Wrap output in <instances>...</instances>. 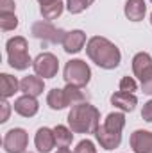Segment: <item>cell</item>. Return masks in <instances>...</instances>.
I'll return each instance as SVG.
<instances>
[{
	"label": "cell",
	"instance_id": "8992f818",
	"mask_svg": "<svg viewBox=\"0 0 152 153\" xmlns=\"http://www.w3.org/2000/svg\"><path fill=\"white\" fill-rule=\"evenodd\" d=\"M32 70L41 78H54L59 71V59L50 52H43L32 61Z\"/></svg>",
	"mask_w": 152,
	"mask_h": 153
},
{
	"label": "cell",
	"instance_id": "1f68e13d",
	"mask_svg": "<svg viewBox=\"0 0 152 153\" xmlns=\"http://www.w3.org/2000/svg\"><path fill=\"white\" fill-rule=\"evenodd\" d=\"M93 2H95V0H82V4H84V7H86V9H88V7H90Z\"/></svg>",
	"mask_w": 152,
	"mask_h": 153
},
{
	"label": "cell",
	"instance_id": "2e32d148",
	"mask_svg": "<svg viewBox=\"0 0 152 153\" xmlns=\"http://www.w3.org/2000/svg\"><path fill=\"white\" fill-rule=\"evenodd\" d=\"M18 89H20V82L16 76L9 75V73H0V96L4 100L14 96V93H18Z\"/></svg>",
	"mask_w": 152,
	"mask_h": 153
},
{
	"label": "cell",
	"instance_id": "6da1fadb",
	"mask_svg": "<svg viewBox=\"0 0 152 153\" xmlns=\"http://www.w3.org/2000/svg\"><path fill=\"white\" fill-rule=\"evenodd\" d=\"M86 53L91 62H95L102 70H114L122 61V53L118 46L111 43L108 38L93 36L86 43Z\"/></svg>",
	"mask_w": 152,
	"mask_h": 153
},
{
	"label": "cell",
	"instance_id": "f1b7e54d",
	"mask_svg": "<svg viewBox=\"0 0 152 153\" xmlns=\"http://www.w3.org/2000/svg\"><path fill=\"white\" fill-rule=\"evenodd\" d=\"M141 117H143V121L152 123V100H149V102L143 105V109H141Z\"/></svg>",
	"mask_w": 152,
	"mask_h": 153
},
{
	"label": "cell",
	"instance_id": "ffe728a7",
	"mask_svg": "<svg viewBox=\"0 0 152 153\" xmlns=\"http://www.w3.org/2000/svg\"><path fill=\"white\" fill-rule=\"evenodd\" d=\"M104 126L111 132H116V134H122L123 126H125V116L123 112H109L104 119Z\"/></svg>",
	"mask_w": 152,
	"mask_h": 153
},
{
	"label": "cell",
	"instance_id": "4fadbf2b",
	"mask_svg": "<svg viewBox=\"0 0 152 153\" xmlns=\"http://www.w3.org/2000/svg\"><path fill=\"white\" fill-rule=\"evenodd\" d=\"M111 105L116 109H120L122 112H132L138 105V98L132 93H123V91H116L111 94Z\"/></svg>",
	"mask_w": 152,
	"mask_h": 153
},
{
	"label": "cell",
	"instance_id": "e0dca14e",
	"mask_svg": "<svg viewBox=\"0 0 152 153\" xmlns=\"http://www.w3.org/2000/svg\"><path fill=\"white\" fill-rule=\"evenodd\" d=\"M47 105H48L52 111H63V109H66L70 103H68V100H66L65 89L54 87L52 91H48V94H47Z\"/></svg>",
	"mask_w": 152,
	"mask_h": 153
},
{
	"label": "cell",
	"instance_id": "7a4b0ae2",
	"mask_svg": "<svg viewBox=\"0 0 152 153\" xmlns=\"http://www.w3.org/2000/svg\"><path fill=\"white\" fill-rule=\"evenodd\" d=\"M66 119L74 134H95L100 126V112L90 102L72 105Z\"/></svg>",
	"mask_w": 152,
	"mask_h": 153
},
{
	"label": "cell",
	"instance_id": "603a6c76",
	"mask_svg": "<svg viewBox=\"0 0 152 153\" xmlns=\"http://www.w3.org/2000/svg\"><path fill=\"white\" fill-rule=\"evenodd\" d=\"M18 27V18L14 13H0V29L4 32L14 30Z\"/></svg>",
	"mask_w": 152,
	"mask_h": 153
},
{
	"label": "cell",
	"instance_id": "5bb4252c",
	"mask_svg": "<svg viewBox=\"0 0 152 153\" xmlns=\"http://www.w3.org/2000/svg\"><path fill=\"white\" fill-rule=\"evenodd\" d=\"M20 91L23 94L38 98L39 94H43V91H45V82L38 75H27V76H23L22 82H20Z\"/></svg>",
	"mask_w": 152,
	"mask_h": 153
},
{
	"label": "cell",
	"instance_id": "30bf717a",
	"mask_svg": "<svg viewBox=\"0 0 152 153\" xmlns=\"http://www.w3.org/2000/svg\"><path fill=\"white\" fill-rule=\"evenodd\" d=\"M95 139H97V143L100 144V148L111 152V150H114V148L120 146V143H122V134L111 132V130H108L104 125H100V126L97 128V132H95Z\"/></svg>",
	"mask_w": 152,
	"mask_h": 153
},
{
	"label": "cell",
	"instance_id": "44dd1931",
	"mask_svg": "<svg viewBox=\"0 0 152 153\" xmlns=\"http://www.w3.org/2000/svg\"><path fill=\"white\" fill-rule=\"evenodd\" d=\"M63 9H65V4H63L61 0H57V2H52V4H48V5H41V7H39V13H41L43 20L52 22V20H56V18L61 16Z\"/></svg>",
	"mask_w": 152,
	"mask_h": 153
},
{
	"label": "cell",
	"instance_id": "d590c367",
	"mask_svg": "<svg viewBox=\"0 0 152 153\" xmlns=\"http://www.w3.org/2000/svg\"><path fill=\"white\" fill-rule=\"evenodd\" d=\"M29 153H31V152H29Z\"/></svg>",
	"mask_w": 152,
	"mask_h": 153
},
{
	"label": "cell",
	"instance_id": "ac0fdd59",
	"mask_svg": "<svg viewBox=\"0 0 152 153\" xmlns=\"http://www.w3.org/2000/svg\"><path fill=\"white\" fill-rule=\"evenodd\" d=\"M152 66V57L150 53H147V52H138L134 57H132V73L134 76H141V73L145 71V70H149Z\"/></svg>",
	"mask_w": 152,
	"mask_h": 153
},
{
	"label": "cell",
	"instance_id": "8fae6325",
	"mask_svg": "<svg viewBox=\"0 0 152 153\" xmlns=\"http://www.w3.org/2000/svg\"><path fill=\"white\" fill-rule=\"evenodd\" d=\"M86 32L81 30V29H75V30H70L66 32V36L63 39V50L66 53H79L84 45H86Z\"/></svg>",
	"mask_w": 152,
	"mask_h": 153
},
{
	"label": "cell",
	"instance_id": "ba28073f",
	"mask_svg": "<svg viewBox=\"0 0 152 153\" xmlns=\"http://www.w3.org/2000/svg\"><path fill=\"white\" fill-rule=\"evenodd\" d=\"M13 109H14L16 114H20L22 117H32V116L38 114L39 103H38V100H36V96L23 94V96H20V98L14 100Z\"/></svg>",
	"mask_w": 152,
	"mask_h": 153
},
{
	"label": "cell",
	"instance_id": "277c9868",
	"mask_svg": "<svg viewBox=\"0 0 152 153\" xmlns=\"http://www.w3.org/2000/svg\"><path fill=\"white\" fill-rule=\"evenodd\" d=\"M63 76L66 84H72L77 87H86L88 82L91 80V70L86 61L82 59H72L65 64Z\"/></svg>",
	"mask_w": 152,
	"mask_h": 153
},
{
	"label": "cell",
	"instance_id": "d6986e66",
	"mask_svg": "<svg viewBox=\"0 0 152 153\" xmlns=\"http://www.w3.org/2000/svg\"><path fill=\"white\" fill-rule=\"evenodd\" d=\"M54 137H56V146L57 148H68L74 141V132L70 130V126L57 125L54 128Z\"/></svg>",
	"mask_w": 152,
	"mask_h": 153
},
{
	"label": "cell",
	"instance_id": "7c38bea8",
	"mask_svg": "<svg viewBox=\"0 0 152 153\" xmlns=\"http://www.w3.org/2000/svg\"><path fill=\"white\" fill-rule=\"evenodd\" d=\"M34 144L39 153H50L56 146V137H54V128L48 126H41L38 128L36 135H34Z\"/></svg>",
	"mask_w": 152,
	"mask_h": 153
},
{
	"label": "cell",
	"instance_id": "d4e9b609",
	"mask_svg": "<svg viewBox=\"0 0 152 153\" xmlns=\"http://www.w3.org/2000/svg\"><path fill=\"white\" fill-rule=\"evenodd\" d=\"M140 84H141V89H143L145 94H152V66L141 73Z\"/></svg>",
	"mask_w": 152,
	"mask_h": 153
},
{
	"label": "cell",
	"instance_id": "f546056e",
	"mask_svg": "<svg viewBox=\"0 0 152 153\" xmlns=\"http://www.w3.org/2000/svg\"><path fill=\"white\" fill-rule=\"evenodd\" d=\"M14 0H0V13H14Z\"/></svg>",
	"mask_w": 152,
	"mask_h": 153
},
{
	"label": "cell",
	"instance_id": "e575fe53",
	"mask_svg": "<svg viewBox=\"0 0 152 153\" xmlns=\"http://www.w3.org/2000/svg\"><path fill=\"white\" fill-rule=\"evenodd\" d=\"M150 2H152V0H150Z\"/></svg>",
	"mask_w": 152,
	"mask_h": 153
},
{
	"label": "cell",
	"instance_id": "9c48e42d",
	"mask_svg": "<svg viewBox=\"0 0 152 153\" xmlns=\"http://www.w3.org/2000/svg\"><path fill=\"white\" fill-rule=\"evenodd\" d=\"M131 148L134 153H152V132L149 130H134L131 134Z\"/></svg>",
	"mask_w": 152,
	"mask_h": 153
},
{
	"label": "cell",
	"instance_id": "83f0119b",
	"mask_svg": "<svg viewBox=\"0 0 152 153\" xmlns=\"http://www.w3.org/2000/svg\"><path fill=\"white\" fill-rule=\"evenodd\" d=\"M0 107H2V116H0V123H5L7 119H9V114H11V105L7 103V100H4L2 98V103H0Z\"/></svg>",
	"mask_w": 152,
	"mask_h": 153
},
{
	"label": "cell",
	"instance_id": "3957f363",
	"mask_svg": "<svg viewBox=\"0 0 152 153\" xmlns=\"http://www.w3.org/2000/svg\"><path fill=\"white\" fill-rule=\"evenodd\" d=\"M5 50H7V62L11 68L23 71L29 66H32V59L29 55V43L23 36H14L7 39Z\"/></svg>",
	"mask_w": 152,
	"mask_h": 153
},
{
	"label": "cell",
	"instance_id": "9a60e30c",
	"mask_svg": "<svg viewBox=\"0 0 152 153\" xmlns=\"http://www.w3.org/2000/svg\"><path fill=\"white\" fill-rule=\"evenodd\" d=\"M123 13L127 16V20L131 22H141L147 14V4L145 0H127Z\"/></svg>",
	"mask_w": 152,
	"mask_h": 153
},
{
	"label": "cell",
	"instance_id": "52a82bcc",
	"mask_svg": "<svg viewBox=\"0 0 152 153\" xmlns=\"http://www.w3.org/2000/svg\"><path fill=\"white\" fill-rule=\"evenodd\" d=\"M4 152L5 153H25L29 146V134L25 128H11L4 137Z\"/></svg>",
	"mask_w": 152,
	"mask_h": 153
},
{
	"label": "cell",
	"instance_id": "484cf974",
	"mask_svg": "<svg viewBox=\"0 0 152 153\" xmlns=\"http://www.w3.org/2000/svg\"><path fill=\"white\" fill-rule=\"evenodd\" d=\"M74 153H97V148H95L93 141H90V139H82V141L75 146V152Z\"/></svg>",
	"mask_w": 152,
	"mask_h": 153
},
{
	"label": "cell",
	"instance_id": "cb8c5ba5",
	"mask_svg": "<svg viewBox=\"0 0 152 153\" xmlns=\"http://www.w3.org/2000/svg\"><path fill=\"white\" fill-rule=\"evenodd\" d=\"M118 89L123 91V93H132L134 94V91H138V84L132 76H122V80L118 84Z\"/></svg>",
	"mask_w": 152,
	"mask_h": 153
},
{
	"label": "cell",
	"instance_id": "4316f807",
	"mask_svg": "<svg viewBox=\"0 0 152 153\" xmlns=\"http://www.w3.org/2000/svg\"><path fill=\"white\" fill-rule=\"evenodd\" d=\"M66 9H68L72 14H79V13H82L86 7H84L82 0H66Z\"/></svg>",
	"mask_w": 152,
	"mask_h": 153
},
{
	"label": "cell",
	"instance_id": "7402d4cb",
	"mask_svg": "<svg viewBox=\"0 0 152 153\" xmlns=\"http://www.w3.org/2000/svg\"><path fill=\"white\" fill-rule=\"evenodd\" d=\"M65 94H66V100H68L70 105H77V103L86 102V93L82 91V87H77V85H72V84H66Z\"/></svg>",
	"mask_w": 152,
	"mask_h": 153
},
{
	"label": "cell",
	"instance_id": "4dcf8cb0",
	"mask_svg": "<svg viewBox=\"0 0 152 153\" xmlns=\"http://www.w3.org/2000/svg\"><path fill=\"white\" fill-rule=\"evenodd\" d=\"M39 5H48V4H52V2H57V0H38Z\"/></svg>",
	"mask_w": 152,
	"mask_h": 153
},
{
	"label": "cell",
	"instance_id": "836d02e7",
	"mask_svg": "<svg viewBox=\"0 0 152 153\" xmlns=\"http://www.w3.org/2000/svg\"><path fill=\"white\" fill-rule=\"evenodd\" d=\"M150 23H152V13H150Z\"/></svg>",
	"mask_w": 152,
	"mask_h": 153
},
{
	"label": "cell",
	"instance_id": "d6a6232c",
	"mask_svg": "<svg viewBox=\"0 0 152 153\" xmlns=\"http://www.w3.org/2000/svg\"><path fill=\"white\" fill-rule=\"evenodd\" d=\"M56 153H72V152H70L68 148H59V150H57Z\"/></svg>",
	"mask_w": 152,
	"mask_h": 153
},
{
	"label": "cell",
	"instance_id": "5b68a950",
	"mask_svg": "<svg viewBox=\"0 0 152 153\" xmlns=\"http://www.w3.org/2000/svg\"><path fill=\"white\" fill-rule=\"evenodd\" d=\"M31 34L36 39H41L45 43H52V45H63V39L66 36V32L63 29H57L52 25V22H47V20H41L32 23L31 27Z\"/></svg>",
	"mask_w": 152,
	"mask_h": 153
}]
</instances>
